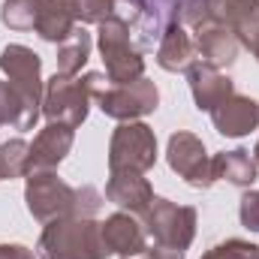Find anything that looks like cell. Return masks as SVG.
Masks as SVG:
<instances>
[{"label":"cell","mask_w":259,"mask_h":259,"mask_svg":"<svg viewBox=\"0 0 259 259\" xmlns=\"http://www.w3.org/2000/svg\"><path fill=\"white\" fill-rule=\"evenodd\" d=\"M157 64L166 72H187L196 64V42L193 33H187V24L178 18L166 24L160 46H157Z\"/></svg>","instance_id":"16"},{"label":"cell","mask_w":259,"mask_h":259,"mask_svg":"<svg viewBox=\"0 0 259 259\" xmlns=\"http://www.w3.org/2000/svg\"><path fill=\"white\" fill-rule=\"evenodd\" d=\"M75 12L69 0H36V24L33 30L46 42H64L66 36L75 30Z\"/></svg>","instance_id":"17"},{"label":"cell","mask_w":259,"mask_h":259,"mask_svg":"<svg viewBox=\"0 0 259 259\" xmlns=\"http://www.w3.org/2000/svg\"><path fill=\"white\" fill-rule=\"evenodd\" d=\"M0 21L9 30H33V24H36V0H3Z\"/></svg>","instance_id":"23"},{"label":"cell","mask_w":259,"mask_h":259,"mask_svg":"<svg viewBox=\"0 0 259 259\" xmlns=\"http://www.w3.org/2000/svg\"><path fill=\"white\" fill-rule=\"evenodd\" d=\"M75 21L81 24H100L112 15V0H69Z\"/></svg>","instance_id":"26"},{"label":"cell","mask_w":259,"mask_h":259,"mask_svg":"<svg viewBox=\"0 0 259 259\" xmlns=\"http://www.w3.org/2000/svg\"><path fill=\"white\" fill-rule=\"evenodd\" d=\"M202 259H259V244L241 241V238H226L214 244Z\"/></svg>","instance_id":"24"},{"label":"cell","mask_w":259,"mask_h":259,"mask_svg":"<svg viewBox=\"0 0 259 259\" xmlns=\"http://www.w3.org/2000/svg\"><path fill=\"white\" fill-rule=\"evenodd\" d=\"M39 259H106L112 256L103 229L94 217H61L46 223L39 241H36Z\"/></svg>","instance_id":"1"},{"label":"cell","mask_w":259,"mask_h":259,"mask_svg":"<svg viewBox=\"0 0 259 259\" xmlns=\"http://www.w3.org/2000/svg\"><path fill=\"white\" fill-rule=\"evenodd\" d=\"M253 160H256V166H259V142H256V148H253Z\"/></svg>","instance_id":"30"},{"label":"cell","mask_w":259,"mask_h":259,"mask_svg":"<svg viewBox=\"0 0 259 259\" xmlns=\"http://www.w3.org/2000/svg\"><path fill=\"white\" fill-rule=\"evenodd\" d=\"M211 124L226 139H241L259 127V103L253 97L232 94L211 112Z\"/></svg>","instance_id":"14"},{"label":"cell","mask_w":259,"mask_h":259,"mask_svg":"<svg viewBox=\"0 0 259 259\" xmlns=\"http://www.w3.org/2000/svg\"><path fill=\"white\" fill-rule=\"evenodd\" d=\"M24 202H27L30 217L39 220V223H52V220H61V217H75L78 187H69L55 169L27 172Z\"/></svg>","instance_id":"4"},{"label":"cell","mask_w":259,"mask_h":259,"mask_svg":"<svg viewBox=\"0 0 259 259\" xmlns=\"http://www.w3.org/2000/svg\"><path fill=\"white\" fill-rule=\"evenodd\" d=\"M238 217H241V226L259 232V190H247L238 202Z\"/></svg>","instance_id":"27"},{"label":"cell","mask_w":259,"mask_h":259,"mask_svg":"<svg viewBox=\"0 0 259 259\" xmlns=\"http://www.w3.org/2000/svg\"><path fill=\"white\" fill-rule=\"evenodd\" d=\"M157 163V136L142 121H124L109 142V172H148Z\"/></svg>","instance_id":"6"},{"label":"cell","mask_w":259,"mask_h":259,"mask_svg":"<svg viewBox=\"0 0 259 259\" xmlns=\"http://www.w3.org/2000/svg\"><path fill=\"white\" fill-rule=\"evenodd\" d=\"M0 69L6 72V78L33 103L42 106V94H46V81H42V61L33 49L27 46H6L0 52Z\"/></svg>","instance_id":"9"},{"label":"cell","mask_w":259,"mask_h":259,"mask_svg":"<svg viewBox=\"0 0 259 259\" xmlns=\"http://www.w3.org/2000/svg\"><path fill=\"white\" fill-rule=\"evenodd\" d=\"M97 42L106 61V75L109 84H130L145 78V58L142 49L133 42V30L121 18L109 15L106 21L97 24Z\"/></svg>","instance_id":"3"},{"label":"cell","mask_w":259,"mask_h":259,"mask_svg":"<svg viewBox=\"0 0 259 259\" xmlns=\"http://www.w3.org/2000/svg\"><path fill=\"white\" fill-rule=\"evenodd\" d=\"M166 163L169 169L184 178V184H190L193 190H208L214 184V175H211V157L205 151V142L187 133V130H178L169 136V145H166Z\"/></svg>","instance_id":"7"},{"label":"cell","mask_w":259,"mask_h":259,"mask_svg":"<svg viewBox=\"0 0 259 259\" xmlns=\"http://www.w3.org/2000/svg\"><path fill=\"white\" fill-rule=\"evenodd\" d=\"M145 232L160 247H178L187 250L196 238V208L169 202L163 196H154L148 211L142 214Z\"/></svg>","instance_id":"5"},{"label":"cell","mask_w":259,"mask_h":259,"mask_svg":"<svg viewBox=\"0 0 259 259\" xmlns=\"http://www.w3.org/2000/svg\"><path fill=\"white\" fill-rule=\"evenodd\" d=\"M112 15L121 18L130 30L139 24H151V12L145 0H112Z\"/></svg>","instance_id":"25"},{"label":"cell","mask_w":259,"mask_h":259,"mask_svg":"<svg viewBox=\"0 0 259 259\" xmlns=\"http://www.w3.org/2000/svg\"><path fill=\"white\" fill-rule=\"evenodd\" d=\"M136 259H148V256H136Z\"/></svg>","instance_id":"31"},{"label":"cell","mask_w":259,"mask_h":259,"mask_svg":"<svg viewBox=\"0 0 259 259\" xmlns=\"http://www.w3.org/2000/svg\"><path fill=\"white\" fill-rule=\"evenodd\" d=\"M27 154L30 145L24 139H9L0 145V181H12L27 175Z\"/></svg>","instance_id":"22"},{"label":"cell","mask_w":259,"mask_h":259,"mask_svg":"<svg viewBox=\"0 0 259 259\" xmlns=\"http://www.w3.org/2000/svg\"><path fill=\"white\" fill-rule=\"evenodd\" d=\"M91 33L84 27H75L64 42L58 46V72L61 75H75L91 58Z\"/></svg>","instance_id":"20"},{"label":"cell","mask_w":259,"mask_h":259,"mask_svg":"<svg viewBox=\"0 0 259 259\" xmlns=\"http://www.w3.org/2000/svg\"><path fill=\"white\" fill-rule=\"evenodd\" d=\"M0 127H3V124H0Z\"/></svg>","instance_id":"32"},{"label":"cell","mask_w":259,"mask_h":259,"mask_svg":"<svg viewBox=\"0 0 259 259\" xmlns=\"http://www.w3.org/2000/svg\"><path fill=\"white\" fill-rule=\"evenodd\" d=\"M106 88H109V75L106 72H84L81 78L55 72L46 81L42 115L49 121H61V124H69V127H78L88 118L91 100H100V94Z\"/></svg>","instance_id":"2"},{"label":"cell","mask_w":259,"mask_h":259,"mask_svg":"<svg viewBox=\"0 0 259 259\" xmlns=\"http://www.w3.org/2000/svg\"><path fill=\"white\" fill-rule=\"evenodd\" d=\"M211 175L214 181H226L235 187H250L259 178V166L250 157V151L235 148V151H223L211 157Z\"/></svg>","instance_id":"18"},{"label":"cell","mask_w":259,"mask_h":259,"mask_svg":"<svg viewBox=\"0 0 259 259\" xmlns=\"http://www.w3.org/2000/svg\"><path fill=\"white\" fill-rule=\"evenodd\" d=\"M103 229V241L109 247V253H118L121 259H136L148 253V232H145V223L130 214V211H118L112 217H106L100 223Z\"/></svg>","instance_id":"10"},{"label":"cell","mask_w":259,"mask_h":259,"mask_svg":"<svg viewBox=\"0 0 259 259\" xmlns=\"http://www.w3.org/2000/svg\"><path fill=\"white\" fill-rule=\"evenodd\" d=\"M75 142V127L49 121L46 127L36 133L30 154H27V172H42V169H58L66 160L69 148Z\"/></svg>","instance_id":"11"},{"label":"cell","mask_w":259,"mask_h":259,"mask_svg":"<svg viewBox=\"0 0 259 259\" xmlns=\"http://www.w3.org/2000/svg\"><path fill=\"white\" fill-rule=\"evenodd\" d=\"M205 12L208 18L226 24L232 33L259 12V0H205Z\"/></svg>","instance_id":"21"},{"label":"cell","mask_w":259,"mask_h":259,"mask_svg":"<svg viewBox=\"0 0 259 259\" xmlns=\"http://www.w3.org/2000/svg\"><path fill=\"white\" fill-rule=\"evenodd\" d=\"M97 103H100L106 118H115L118 124H124V121H139V118L157 112L160 91H157L154 81L139 78V81H130V84H109L100 94Z\"/></svg>","instance_id":"8"},{"label":"cell","mask_w":259,"mask_h":259,"mask_svg":"<svg viewBox=\"0 0 259 259\" xmlns=\"http://www.w3.org/2000/svg\"><path fill=\"white\" fill-rule=\"evenodd\" d=\"M193 42H196V55L211 66H232L235 58H238V39L235 33L214 21V18H202L193 27Z\"/></svg>","instance_id":"12"},{"label":"cell","mask_w":259,"mask_h":259,"mask_svg":"<svg viewBox=\"0 0 259 259\" xmlns=\"http://www.w3.org/2000/svg\"><path fill=\"white\" fill-rule=\"evenodd\" d=\"M42 115V106L27 100L12 81H0V124L15 130H33Z\"/></svg>","instance_id":"19"},{"label":"cell","mask_w":259,"mask_h":259,"mask_svg":"<svg viewBox=\"0 0 259 259\" xmlns=\"http://www.w3.org/2000/svg\"><path fill=\"white\" fill-rule=\"evenodd\" d=\"M187 81H190V94H193V103L199 112H214L226 97L235 94V81L229 75H223L217 66L205 64V61H196L187 69Z\"/></svg>","instance_id":"13"},{"label":"cell","mask_w":259,"mask_h":259,"mask_svg":"<svg viewBox=\"0 0 259 259\" xmlns=\"http://www.w3.org/2000/svg\"><path fill=\"white\" fill-rule=\"evenodd\" d=\"M0 259H39L24 244H0Z\"/></svg>","instance_id":"28"},{"label":"cell","mask_w":259,"mask_h":259,"mask_svg":"<svg viewBox=\"0 0 259 259\" xmlns=\"http://www.w3.org/2000/svg\"><path fill=\"white\" fill-rule=\"evenodd\" d=\"M106 199L115 202L118 208L130 211V214L142 217L148 211V205L154 202V187L142 172H109Z\"/></svg>","instance_id":"15"},{"label":"cell","mask_w":259,"mask_h":259,"mask_svg":"<svg viewBox=\"0 0 259 259\" xmlns=\"http://www.w3.org/2000/svg\"><path fill=\"white\" fill-rule=\"evenodd\" d=\"M145 256H148V259H184V250H178V247H160V244H151Z\"/></svg>","instance_id":"29"}]
</instances>
